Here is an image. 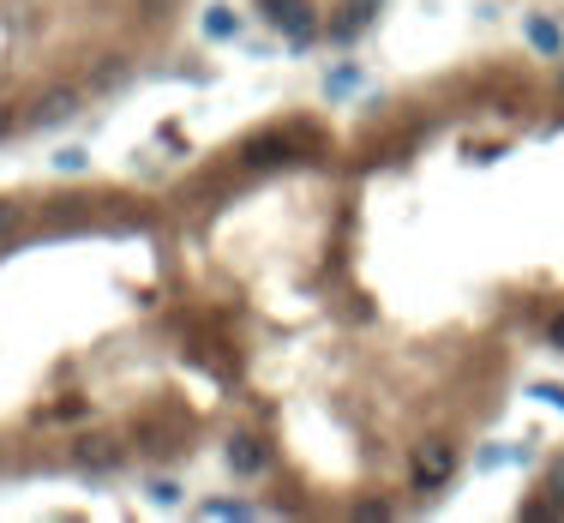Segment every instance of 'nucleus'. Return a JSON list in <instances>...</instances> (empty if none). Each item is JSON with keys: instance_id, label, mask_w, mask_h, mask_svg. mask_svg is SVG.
Returning a JSON list of instances; mask_svg holds the SVG:
<instances>
[{"instance_id": "obj_1", "label": "nucleus", "mask_w": 564, "mask_h": 523, "mask_svg": "<svg viewBox=\"0 0 564 523\" xmlns=\"http://www.w3.org/2000/svg\"><path fill=\"white\" fill-rule=\"evenodd\" d=\"M409 482H414V494H438V487H450V482H457V445H450V439L414 445Z\"/></svg>"}, {"instance_id": "obj_2", "label": "nucleus", "mask_w": 564, "mask_h": 523, "mask_svg": "<svg viewBox=\"0 0 564 523\" xmlns=\"http://www.w3.org/2000/svg\"><path fill=\"white\" fill-rule=\"evenodd\" d=\"M270 25L289 37V49H307V42L319 37V18H312L307 0H270Z\"/></svg>"}, {"instance_id": "obj_3", "label": "nucleus", "mask_w": 564, "mask_h": 523, "mask_svg": "<svg viewBox=\"0 0 564 523\" xmlns=\"http://www.w3.org/2000/svg\"><path fill=\"white\" fill-rule=\"evenodd\" d=\"M289 157H295V144H289L282 127H265L241 144V169H277V163H289Z\"/></svg>"}, {"instance_id": "obj_4", "label": "nucleus", "mask_w": 564, "mask_h": 523, "mask_svg": "<svg viewBox=\"0 0 564 523\" xmlns=\"http://www.w3.org/2000/svg\"><path fill=\"white\" fill-rule=\"evenodd\" d=\"M78 103H85V97H78L73 85H61V91H49V97L30 103V120H37V127H66V120L78 115Z\"/></svg>"}, {"instance_id": "obj_5", "label": "nucleus", "mask_w": 564, "mask_h": 523, "mask_svg": "<svg viewBox=\"0 0 564 523\" xmlns=\"http://www.w3.org/2000/svg\"><path fill=\"white\" fill-rule=\"evenodd\" d=\"M222 458H229V470L241 475V482H253V475H265V445H258L253 433H234V439H229V451H222Z\"/></svg>"}, {"instance_id": "obj_6", "label": "nucleus", "mask_w": 564, "mask_h": 523, "mask_svg": "<svg viewBox=\"0 0 564 523\" xmlns=\"http://www.w3.org/2000/svg\"><path fill=\"white\" fill-rule=\"evenodd\" d=\"M120 458H127V451H120V439H108V433H97V439H78V470L108 475Z\"/></svg>"}, {"instance_id": "obj_7", "label": "nucleus", "mask_w": 564, "mask_h": 523, "mask_svg": "<svg viewBox=\"0 0 564 523\" xmlns=\"http://www.w3.org/2000/svg\"><path fill=\"white\" fill-rule=\"evenodd\" d=\"M523 37H528V49H540L547 61H559V54H564V37H559V25H552V18H528Z\"/></svg>"}, {"instance_id": "obj_8", "label": "nucleus", "mask_w": 564, "mask_h": 523, "mask_svg": "<svg viewBox=\"0 0 564 523\" xmlns=\"http://www.w3.org/2000/svg\"><path fill=\"white\" fill-rule=\"evenodd\" d=\"M25 229V205L18 199H0V241H13Z\"/></svg>"}, {"instance_id": "obj_9", "label": "nucleus", "mask_w": 564, "mask_h": 523, "mask_svg": "<svg viewBox=\"0 0 564 523\" xmlns=\"http://www.w3.org/2000/svg\"><path fill=\"white\" fill-rule=\"evenodd\" d=\"M205 30H210V37H217V42H229V37H234V30H241V25H234V18H229V7H210Z\"/></svg>"}, {"instance_id": "obj_10", "label": "nucleus", "mask_w": 564, "mask_h": 523, "mask_svg": "<svg viewBox=\"0 0 564 523\" xmlns=\"http://www.w3.org/2000/svg\"><path fill=\"white\" fill-rule=\"evenodd\" d=\"M355 85H360V73H355V66H336L331 79H324V91H331V97H343V91H355Z\"/></svg>"}, {"instance_id": "obj_11", "label": "nucleus", "mask_w": 564, "mask_h": 523, "mask_svg": "<svg viewBox=\"0 0 564 523\" xmlns=\"http://www.w3.org/2000/svg\"><path fill=\"white\" fill-rule=\"evenodd\" d=\"M205 518H246V506H241V499H210Z\"/></svg>"}, {"instance_id": "obj_12", "label": "nucleus", "mask_w": 564, "mask_h": 523, "mask_svg": "<svg viewBox=\"0 0 564 523\" xmlns=\"http://www.w3.org/2000/svg\"><path fill=\"white\" fill-rule=\"evenodd\" d=\"M528 397H540V404H552V409H564V385H535Z\"/></svg>"}, {"instance_id": "obj_13", "label": "nucleus", "mask_w": 564, "mask_h": 523, "mask_svg": "<svg viewBox=\"0 0 564 523\" xmlns=\"http://www.w3.org/2000/svg\"><path fill=\"white\" fill-rule=\"evenodd\" d=\"M151 499H156V506H175L180 487H175V482H151Z\"/></svg>"}, {"instance_id": "obj_14", "label": "nucleus", "mask_w": 564, "mask_h": 523, "mask_svg": "<svg viewBox=\"0 0 564 523\" xmlns=\"http://www.w3.org/2000/svg\"><path fill=\"white\" fill-rule=\"evenodd\" d=\"M54 163H61L66 175H78V169H85V151H61V157H54Z\"/></svg>"}, {"instance_id": "obj_15", "label": "nucleus", "mask_w": 564, "mask_h": 523, "mask_svg": "<svg viewBox=\"0 0 564 523\" xmlns=\"http://www.w3.org/2000/svg\"><path fill=\"white\" fill-rule=\"evenodd\" d=\"M547 343H552V349H564V314H559V319H552V326H547Z\"/></svg>"}, {"instance_id": "obj_16", "label": "nucleus", "mask_w": 564, "mask_h": 523, "mask_svg": "<svg viewBox=\"0 0 564 523\" xmlns=\"http://www.w3.org/2000/svg\"><path fill=\"white\" fill-rule=\"evenodd\" d=\"M552 494H564V458L552 463Z\"/></svg>"}, {"instance_id": "obj_17", "label": "nucleus", "mask_w": 564, "mask_h": 523, "mask_svg": "<svg viewBox=\"0 0 564 523\" xmlns=\"http://www.w3.org/2000/svg\"><path fill=\"white\" fill-rule=\"evenodd\" d=\"M13 120H18L13 109H0V139H7V132H13Z\"/></svg>"}, {"instance_id": "obj_18", "label": "nucleus", "mask_w": 564, "mask_h": 523, "mask_svg": "<svg viewBox=\"0 0 564 523\" xmlns=\"http://www.w3.org/2000/svg\"><path fill=\"white\" fill-rule=\"evenodd\" d=\"M559 85H564V54H559Z\"/></svg>"}]
</instances>
